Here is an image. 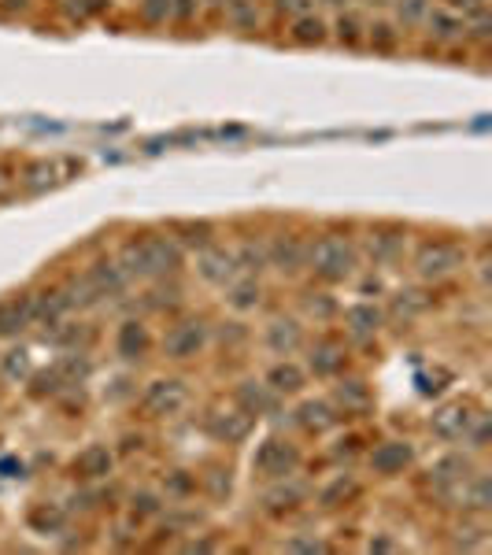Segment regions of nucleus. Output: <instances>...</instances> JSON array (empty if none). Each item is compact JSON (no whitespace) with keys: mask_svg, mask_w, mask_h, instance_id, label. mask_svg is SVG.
I'll return each instance as SVG.
<instances>
[{"mask_svg":"<svg viewBox=\"0 0 492 555\" xmlns=\"http://www.w3.org/2000/svg\"><path fill=\"white\" fill-rule=\"evenodd\" d=\"M122 271L127 278H167L181 266V249L174 237H141V241H130L127 249L119 256Z\"/></svg>","mask_w":492,"mask_h":555,"instance_id":"obj_1","label":"nucleus"},{"mask_svg":"<svg viewBox=\"0 0 492 555\" xmlns=\"http://www.w3.org/2000/svg\"><path fill=\"white\" fill-rule=\"evenodd\" d=\"M307 263H311V271L326 281H344L348 274L356 271V249L348 244L344 237L337 234H326L319 237L311 249H307Z\"/></svg>","mask_w":492,"mask_h":555,"instance_id":"obj_2","label":"nucleus"},{"mask_svg":"<svg viewBox=\"0 0 492 555\" xmlns=\"http://www.w3.org/2000/svg\"><path fill=\"white\" fill-rule=\"evenodd\" d=\"M459 266H463V252H459V244H452V241H429V244H422L419 256H415V271L426 281H441L448 274H456Z\"/></svg>","mask_w":492,"mask_h":555,"instance_id":"obj_3","label":"nucleus"},{"mask_svg":"<svg viewBox=\"0 0 492 555\" xmlns=\"http://www.w3.org/2000/svg\"><path fill=\"white\" fill-rule=\"evenodd\" d=\"M296 466H300V451H296V444H289V441L271 437V441H263V444L256 448V470H259L263 478L285 482L289 474H296Z\"/></svg>","mask_w":492,"mask_h":555,"instance_id":"obj_4","label":"nucleus"},{"mask_svg":"<svg viewBox=\"0 0 492 555\" xmlns=\"http://www.w3.org/2000/svg\"><path fill=\"white\" fill-rule=\"evenodd\" d=\"M189 404V389L181 385L178 378H159L145 389V411L156 419H167V415H178L181 407Z\"/></svg>","mask_w":492,"mask_h":555,"instance_id":"obj_5","label":"nucleus"},{"mask_svg":"<svg viewBox=\"0 0 492 555\" xmlns=\"http://www.w3.org/2000/svg\"><path fill=\"white\" fill-rule=\"evenodd\" d=\"M204 341H208V326H204L200 319H181L167 334V341H163V352H167L171 359H189L204 348Z\"/></svg>","mask_w":492,"mask_h":555,"instance_id":"obj_6","label":"nucleus"},{"mask_svg":"<svg viewBox=\"0 0 492 555\" xmlns=\"http://www.w3.org/2000/svg\"><path fill=\"white\" fill-rule=\"evenodd\" d=\"M474 407L470 404H463V400H456V404H444L441 411H434V434L441 437V441H463L466 434H470V426H474Z\"/></svg>","mask_w":492,"mask_h":555,"instance_id":"obj_7","label":"nucleus"},{"mask_svg":"<svg viewBox=\"0 0 492 555\" xmlns=\"http://www.w3.org/2000/svg\"><path fill=\"white\" fill-rule=\"evenodd\" d=\"M234 271H237V256L227 252V249H211V244H208V249L196 256V274H200L204 281L222 285V281L234 278Z\"/></svg>","mask_w":492,"mask_h":555,"instance_id":"obj_8","label":"nucleus"},{"mask_svg":"<svg viewBox=\"0 0 492 555\" xmlns=\"http://www.w3.org/2000/svg\"><path fill=\"white\" fill-rule=\"evenodd\" d=\"M266 263L278 266L285 274H296L307 263V244L300 237H274V244L266 249Z\"/></svg>","mask_w":492,"mask_h":555,"instance_id":"obj_9","label":"nucleus"},{"mask_svg":"<svg viewBox=\"0 0 492 555\" xmlns=\"http://www.w3.org/2000/svg\"><path fill=\"white\" fill-rule=\"evenodd\" d=\"M211 434L219 441H227V444H237L249 437V429H252V415L244 407H234V411H219V415H211Z\"/></svg>","mask_w":492,"mask_h":555,"instance_id":"obj_10","label":"nucleus"},{"mask_svg":"<svg viewBox=\"0 0 492 555\" xmlns=\"http://www.w3.org/2000/svg\"><path fill=\"white\" fill-rule=\"evenodd\" d=\"M411 459H415V448L407 441H385L371 451V466L378 470V474H400Z\"/></svg>","mask_w":492,"mask_h":555,"instance_id":"obj_11","label":"nucleus"},{"mask_svg":"<svg viewBox=\"0 0 492 555\" xmlns=\"http://www.w3.org/2000/svg\"><path fill=\"white\" fill-rule=\"evenodd\" d=\"M300 344H304V330L296 319H274L266 326V348H271L274 356H293Z\"/></svg>","mask_w":492,"mask_h":555,"instance_id":"obj_12","label":"nucleus"},{"mask_svg":"<svg viewBox=\"0 0 492 555\" xmlns=\"http://www.w3.org/2000/svg\"><path fill=\"white\" fill-rule=\"evenodd\" d=\"M470 478V459L466 456H444L437 459L434 466H429V482H434L437 489H459L463 482Z\"/></svg>","mask_w":492,"mask_h":555,"instance_id":"obj_13","label":"nucleus"},{"mask_svg":"<svg viewBox=\"0 0 492 555\" xmlns=\"http://www.w3.org/2000/svg\"><path fill=\"white\" fill-rule=\"evenodd\" d=\"M341 366H344V344L341 341L322 337V341L311 344V370H315V378H334Z\"/></svg>","mask_w":492,"mask_h":555,"instance_id":"obj_14","label":"nucleus"},{"mask_svg":"<svg viewBox=\"0 0 492 555\" xmlns=\"http://www.w3.org/2000/svg\"><path fill=\"white\" fill-rule=\"evenodd\" d=\"M89 281H93V289L100 293V297H115V293H122L127 289V271H122V263H111V259H100L96 266H89V274H86Z\"/></svg>","mask_w":492,"mask_h":555,"instance_id":"obj_15","label":"nucleus"},{"mask_svg":"<svg viewBox=\"0 0 492 555\" xmlns=\"http://www.w3.org/2000/svg\"><path fill=\"white\" fill-rule=\"evenodd\" d=\"M237 400L249 415H271V411L278 407V393L271 385H259V382H244L237 389Z\"/></svg>","mask_w":492,"mask_h":555,"instance_id":"obj_16","label":"nucleus"},{"mask_svg":"<svg viewBox=\"0 0 492 555\" xmlns=\"http://www.w3.org/2000/svg\"><path fill=\"white\" fill-rule=\"evenodd\" d=\"M30 322H34L30 297H12V300L0 304V334H4V337L19 334V330H23V326H30Z\"/></svg>","mask_w":492,"mask_h":555,"instance_id":"obj_17","label":"nucleus"},{"mask_svg":"<svg viewBox=\"0 0 492 555\" xmlns=\"http://www.w3.org/2000/svg\"><path fill=\"white\" fill-rule=\"evenodd\" d=\"M74 474H81V478H108L111 474V451H108V444H89L86 451H78Z\"/></svg>","mask_w":492,"mask_h":555,"instance_id":"obj_18","label":"nucleus"},{"mask_svg":"<svg viewBox=\"0 0 492 555\" xmlns=\"http://www.w3.org/2000/svg\"><path fill=\"white\" fill-rule=\"evenodd\" d=\"M426 27H429V37L441 41V45H452V41L466 37V23H463L456 12H429L426 15Z\"/></svg>","mask_w":492,"mask_h":555,"instance_id":"obj_19","label":"nucleus"},{"mask_svg":"<svg viewBox=\"0 0 492 555\" xmlns=\"http://www.w3.org/2000/svg\"><path fill=\"white\" fill-rule=\"evenodd\" d=\"M344 322H348V330H352L356 337H371V334H378V326H381V312L374 304H356V307H348V312H344Z\"/></svg>","mask_w":492,"mask_h":555,"instance_id":"obj_20","label":"nucleus"},{"mask_svg":"<svg viewBox=\"0 0 492 555\" xmlns=\"http://www.w3.org/2000/svg\"><path fill=\"white\" fill-rule=\"evenodd\" d=\"M266 385H271L278 397H281V393L293 397V393H300V389H304V370H300L296 363H278L271 374H266Z\"/></svg>","mask_w":492,"mask_h":555,"instance_id":"obj_21","label":"nucleus"},{"mask_svg":"<svg viewBox=\"0 0 492 555\" xmlns=\"http://www.w3.org/2000/svg\"><path fill=\"white\" fill-rule=\"evenodd\" d=\"M300 426L304 429H311V434H322V429H330L334 422H337V415H334V407L326 404V400H307L300 411Z\"/></svg>","mask_w":492,"mask_h":555,"instance_id":"obj_22","label":"nucleus"},{"mask_svg":"<svg viewBox=\"0 0 492 555\" xmlns=\"http://www.w3.org/2000/svg\"><path fill=\"white\" fill-rule=\"evenodd\" d=\"M404 252V234L400 230H378L371 234V256L374 263H396Z\"/></svg>","mask_w":492,"mask_h":555,"instance_id":"obj_23","label":"nucleus"},{"mask_svg":"<svg viewBox=\"0 0 492 555\" xmlns=\"http://www.w3.org/2000/svg\"><path fill=\"white\" fill-rule=\"evenodd\" d=\"M145 352H149V330L141 322H127L119 330V356L137 359V356H145Z\"/></svg>","mask_w":492,"mask_h":555,"instance_id":"obj_24","label":"nucleus"},{"mask_svg":"<svg viewBox=\"0 0 492 555\" xmlns=\"http://www.w3.org/2000/svg\"><path fill=\"white\" fill-rule=\"evenodd\" d=\"M337 404L344 407V415H359V411L371 407V389L363 382H341L337 385Z\"/></svg>","mask_w":492,"mask_h":555,"instance_id":"obj_25","label":"nucleus"},{"mask_svg":"<svg viewBox=\"0 0 492 555\" xmlns=\"http://www.w3.org/2000/svg\"><path fill=\"white\" fill-rule=\"evenodd\" d=\"M459 492H463V504H466V507H474V511H488V507H492V482H488L485 474L466 478V482L459 485Z\"/></svg>","mask_w":492,"mask_h":555,"instance_id":"obj_26","label":"nucleus"},{"mask_svg":"<svg viewBox=\"0 0 492 555\" xmlns=\"http://www.w3.org/2000/svg\"><path fill=\"white\" fill-rule=\"evenodd\" d=\"M30 307H34V319L56 322L59 315L67 312V297L64 293H41V297H30Z\"/></svg>","mask_w":492,"mask_h":555,"instance_id":"obj_27","label":"nucleus"},{"mask_svg":"<svg viewBox=\"0 0 492 555\" xmlns=\"http://www.w3.org/2000/svg\"><path fill=\"white\" fill-rule=\"evenodd\" d=\"M27 189L30 193H41V189H49V185H56V181H64V178H56V163H49V159H41V163H30L27 167Z\"/></svg>","mask_w":492,"mask_h":555,"instance_id":"obj_28","label":"nucleus"},{"mask_svg":"<svg viewBox=\"0 0 492 555\" xmlns=\"http://www.w3.org/2000/svg\"><path fill=\"white\" fill-rule=\"evenodd\" d=\"M322 37H326V23L319 15H296L293 41H300V45H319Z\"/></svg>","mask_w":492,"mask_h":555,"instance_id":"obj_29","label":"nucleus"},{"mask_svg":"<svg viewBox=\"0 0 492 555\" xmlns=\"http://www.w3.org/2000/svg\"><path fill=\"white\" fill-rule=\"evenodd\" d=\"M237 312H252V307L259 304V285L256 281H237L230 285V297H227Z\"/></svg>","mask_w":492,"mask_h":555,"instance_id":"obj_30","label":"nucleus"},{"mask_svg":"<svg viewBox=\"0 0 492 555\" xmlns=\"http://www.w3.org/2000/svg\"><path fill=\"white\" fill-rule=\"evenodd\" d=\"M30 370H34V363H30V352H27V348H15V352L4 356V374H8L12 382L30 378Z\"/></svg>","mask_w":492,"mask_h":555,"instance_id":"obj_31","label":"nucleus"},{"mask_svg":"<svg viewBox=\"0 0 492 555\" xmlns=\"http://www.w3.org/2000/svg\"><path fill=\"white\" fill-rule=\"evenodd\" d=\"M429 307V297L426 293H419V289H407V293H400V300H396V315H404V319H415V315H422Z\"/></svg>","mask_w":492,"mask_h":555,"instance_id":"obj_32","label":"nucleus"},{"mask_svg":"<svg viewBox=\"0 0 492 555\" xmlns=\"http://www.w3.org/2000/svg\"><path fill=\"white\" fill-rule=\"evenodd\" d=\"M396 12H400V19L407 27H415L429 15V0H396Z\"/></svg>","mask_w":492,"mask_h":555,"instance_id":"obj_33","label":"nucleus"},{"mask_svg":"<svg viewBox=\"0 0 492 555\" xmlns=\"http://www.w3.org/2000/svg\"><path fill=\"white\" fill-rule=\"evenodd\" d=\"M352 492H356V482H352V478H337L330 489H322V497H319V500H322L326 507H337L344 497H352Z\"/></svg>","mask_w":492,"mask_h":555,"instance_id":"obj_34","label":"nucleus"},{"mask_svg":"<svg viewBox=\"0 0 492 555\" xmlns=\"http://www.w3.org/2000/svg\"><path fill=\"white\" fill-rule=\"evenodd\" d=\"M237 266H241V271H263V266H266V249H256V244H244V249L237 252Z\"/></svg>","mask_w":492,"mask_h":555,"instance_id":"obj_35","label":"nucleus"},{"mask_svg":"<svg viewBox=\"0 0 492 555\" xmlns=\"http://www.w3.org/2000/svg\"><path fill=\"white\" fill-rule=\"evenodd\" d=\"M227 4H230V19H234V23L237 27H256L259 23V15H256V8L249 4V0H227Z\"/></svg>","mask_w":492,"mask_h":555,"instance_id":"obj_36","label":"nucleus"},{"mask_svg":"<svg viewBox=\"0 0 492 555\" xmlns=\"http://www.w3.org/2000/svg\"><path fill=\"white\" fill-rule=\"evenodd\" d=\"M296 500H304V492H300L296 485L278 489V492H271V497H266V504H271L274 511H289V507H296Z\"/></svg>","mask_w":492,"mask_h":555,"instance_id":"obj_37","label":"nucleus"},{"mask_svg":"<svg viewBox=\"0 0 492 555\" xmlns=\"http://www.w3.org/2000/svg\"><path fill=\"white\" fill-rule=\"evenodd\" d=\"M141 15H145L149 23H167L171 0H141Z\"/></svg>","mask_w":492,"mask_h":555,"instance_id":"obj_38","label":"nucleus"},{"mask_svg":"<svg viewBox=\"0 0 492 555\" xmlns=\"http://www.w3.org/2000/svg\"><path fill=\"white\" fill-rule=\"evenodd\" d=\"M59 522H64V511H56V507H41V511H34V526H37V529H56Z\"/></svg>","mask_w":492,"mask_h":555,"instance_id":"obj_39","label":"nucleus"},{"mask_svg":"<svg viewBox=\"0 0 492 555\" xmlns=\"http://www.w3.org/2000/svg\"><path fill=\"white\" fill-rule=\"evenodd\" d=\"M337 37L348 41V45H352V41H359V23H356V15H341V19H337Z\"/></svg>","mask_w":492,"mask_h":555,"instance_id":"obj_40","label":"nucleus"},{"mask_svg":"<svg viewBox=\"0 0 492 555\" xmlns=\"http://www.w3.org/2000/svg\"><path fill=\"white\" fill-rule=\"evenodd\" d=\"M285 551H326V544L311 541V537H293V541H285Z\"/></svg>","mask_w":492,"mask_h":555,"instance_id":"obj_41","label":"nucleus"},{"mask_svg":"<svg viewBox=\"0 0 492 555\" xmlns=\"http://www.w3.org/2000/svg\"><path fill=\"white\" fill-rule=\"evenodd\" d=\"M278 12H289V15H307V8H311V0H274Z\"/></svg>","mask_w":492,"mask_h":555,"instance_id":"obj_42","label":"nucleus"},{"mask_svg":"<svg viewBox=\"0 0 492 555\" xmlns=\"http://www.w3.org/2000/svg\"><path fill=\"white\" fill-rule=\"evenodd\" d=\"M448 4H452L456 12L463 8L466 15H478V12H485V0H448Z\"/></svg>","mask_w":492,"mask_h":555,"instance_id":"obj_43","label":"nucleus"},{"mask_svg":"<svg viewBox=\"0 0 492 555\" xmlns=\"http://www.w3.org/2000/svg\"><path fill=\"white\" fill-rule=\"evenodd\" d=\"M374 30H378V34H371V37L378 41V45H381V49H393V41H396V34H393V30H388V27H374Z\"/></svg>","mask_w":492,"mask_h":555,"instance_id":"obj_44","label":"nucleus"},{"mask_svg":"<svg viewBox=\"0 0 492 555\" xmlns=\"http://www.w3.org/2000/svg\"><path fill=\"white\" fill-rule=\"evenodd\" d=\"M474 37H478V41H488V15H485V12L474 15Z\"/></svg>","mask_w":492,"mask_h":555,"instance_id":"obj_45","label":"nucleus"},{"mask_svg":"<svg viewBox=\"0 0 492 555\" xmlns=\"http://www.w3.org/2000/svg\"><path fill=\"white\" fill-rule=\"evenodd\" d=\"M171 15L189 19V15H193V0H171Z\"/></svg>","mask_w":492,"mask_h":555,"instance_id":"obj_46","label":"nucleus"},{"mask_svg":"<svg viewBox=\"0 0 492 555\" xmlns=\"http://www.w3.org/2000/svg\"><path fill=\"white\" fill-rule=\"evenodd\" d=\"M134 504H141V511H145V515H152V511H156V500L149 497V492H141V497H137Z\"/></svg>","mask_w":492,"mask_h":555,"instance_id":"obj_47","label":"nucleus"},{"mask_svg":"<svg viewBox=\"0 0 492 555\" xmlns=\"http://www.w3.org/2000/svg\"><path fill=\"white\" fill-rule=\"evenodd\" d=\"M371 4H393V0H371Z\"/></svg>","mask_w":492,"mask_h":555,"instance_id":"obj_48","label":"nucleus"},{"mask_svg":"<svg viewBox=\"0 0 492 555\" xmlns=\"http://www.w3.org/2000/svg\"><path fill=\"white\" fill-rule=\"evenodd\" d=\"M208 4H227V0H208Z\"/></svg>","mask_w":492,"mask_h":555,"instance_id":"obj_49","label":"nucleus"},{"mask_svg":"<svg viewBox=\"0 0 492 555\" xmlns=\"http://www.w3.org/2000/svg\"><path fill=\"white\" fill-rule=\"evenodd\" d=\"M4 185H8V181H4V178H0V189H4Z\"/></svg>","mask_w":492,"mask_h":555,"instance_id":"obj_50","label":"nucleus"}]
</instances>
